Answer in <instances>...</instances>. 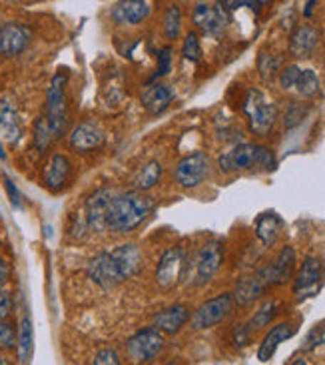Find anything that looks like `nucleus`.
<instances>
[{"instance_id": "7ed1b4c3", "label": "nucleus", "mask_w": 325, "mask_h": 365, "mask_svg": "<svg viewBox=\"0 0 325 365\" xmlns=\"http://www.w3.org/2000/svg\"><path fill=\"white\" fill-rule=\"evenodd\" d=\"M66 84H68V74L58 72L52 82H50L48 92H46V110L44 118L48 122V128L54 138H60L68 124V104H66Z\"/></svg>"}, {"instance_id": "f03ea898", "label": "nucleus", "mask_w": 325, "mask_h": 365, "mask_svg": "<svg viewBox=\"0 0 325 365\" xmlns=\"http://www.w3.org/2000/svg\"><path fill=\"white\" fill-rule=\"evenodd\" d=\"M217 166L224 174H234L242 170H267L269 172L276 168V156L266 146L242 142L232 150L224 152L217 160Z\"/></svg>"}, {"instance_id": "9b49d317", "label": "nucleus", "mask_w": 325, "mask_h": 365, "mask_svg": "<svg viewBox=\"0 0 325 365\" xmlns=\"http://www.w3.org/2000/svg\"><path fill=\"white\" fill-rule=\"evenodd\" d=\"M70 148L76 152H92L106 144V130L96 120H82L74 126L68 138Z\"/></svg>"}, {"instance_id": "37998d69", "label": "nucleus", "mask_w": 325, "mask_h": 365, "mask_svg": "<svg viewBox=\"0 0 325 365\" xmlns=\"http://www.w3.org/2000/svg\"><path fill=\"white\" fill-rule=\"evenodd\" d=\"M4 186H6V192H9L10 204L14 207L22 206V194H20V190L16 187V184H14L9 176H4Z\"/></svg>"}, {"instance_id": "2f4dec72", "label": "nucleus", "mask_w": 325, "mask_h": 365, "mask_svg": "<svg viewBox=\"0 0 325 365\" xmlns=\"http://www.w3.org/2000/svg\"><path fill=\"white\" fill-rule=\"evenodd\" d=\"M307 114H309V106L307 104H304V102H292L286 108V112H284V126L287 130L296 128V126H299L307 118Z\"/></svg>"}, {"instance_id": "412c9836", "label": "nucleus", "mask_w": 325, "mask_h": 365, "mask_svg": "<svg viewBox=\"0 0 325 365\" xmlns=\"http://www.w3.org/2000/svg\"><path fill=\"white\" fill-rule=\"evenodd\" d=\"M267 282L264 279V276L259 274V269H257L256 274H252V276L242 277L239 282L236 284V289H234V302H236L237 306H252V304H256L257 299H262L264 294H266L267 289Z\"/></svg>"}, {"instance_id": "4468645a", "label": "nucleus", "mask_w": 325, "mask_h": 365, "mask_svg": "<svg viewBox=\"0 0 325 365\" xmlns=\"http://www.w3.org/2000/svg\"><path fill=\"white\" fill-rule=\"evenodd\" d=\"M294 267H296V250L292 246H284L272 264L259 267V274L264 276L267 286H282L294 277Z\"/></svg>"}, {"instance_id": "cd10ccee", "label": "nucleus", "mask_w": 325, "mask_h": 365, "mask_svg": "<svg viewBox=\"0 0 325 365\" xmlns=\"http://www.w3.org/2000/svg\"><path fill=\"white\" fill-rule=\"evenodd\" d=\"M162 178V166H160L158 160H150L148 164H144L138 170L136 178H134V186L136 192H148L152 187L156 186Z\"/></svg>"}, {"instance_id": "aec40b11", "label": "nucleus", "mask_w": 325, "mask_h": 365, "mask_svg": "<svg viewBox=\"0 0 325 365\" xmlns=\"http://www.w3.org/2000/svg\"><path fill=\"white\" fill-rule=\"evenodd\" d=\"M190 319V309L184 304H176V306L164 307L162 312H158L154 319H152V327H156L160 334H167L174 336L182 327L186 326Z\"/></svg>"}, {"instance_id": "09e8293b", "label": "nucleus", "mask_w": 325, "mask_h": 365, "mask_svg": "<svg viewBox=\"0 0 325 365\" xmlns=\"http://www.w3.org/2000/svg\"><path fill=\"white\" fill-rule=\"evenodd\" d=\"M0 365H10V361H9V359H6V357L0 356Z\"/></svg>"}, {"instance_id": "6e6552de", "label": "nucleus", "mask_w": 325, "mask_h": 365, "mask_svg": "<svg viewBox=\"0 0 325 365\" xmlns=\"http://www.w3.org/2000/svg\"><path fill=\"white\" fill-rule=\"evenodd\" d=\"M207 176H210V158L206 152L187 154L177 162L176 170H174L177 186H182L184 190H192V187L204 184Z\"/></svg>"}, {"instance_id": "f704fd0d", "label": "nucleus", "mask_w": 325, "mask_h": 365, "mask_svg": "<svg viewBox=\"0 0 325 365\" xmlns=\"http://www.w3.org/2000/svg\"><path fill=\"white\" fill-rule=\"evenodd\" d=\"M182 56L187 62H197L202 58V44H200V36L194 30H190L184 38V46H182Z\"/></svg>"}, {"instance_id": "473e14b6", "label": "nucleus", "mask_w": 325, "mask_h": 365, "mask_svg": "<svg viewBox=\"0 0 325 365\" xmlns=\"http://www.w3.org/2000/svg\"><path fill=\"white\" fill-rule=\"evenodd\" d=\"M279 64H282V58L277 54H274V52H267V50H264L259 54V58H257V70H259V74H262L264 80L274 78L276 72L279 70Z\"/></svg>"}, {"instance_id": "de8ad7c7", "label": "nucleus", "mask_w": 325, "mask_h": 365, "mask_svg": "<svg viewBox=\"0 0 325 365\" xmlns=\"http://www.w3.org/2000/svg\"><path fill=\"white\" fill-rule=\"evenodd\" d=\"M0 160H6V152L2 148V144H0Z\"/></svg>"}, {"instance_id": "6ab92c4d", "label": "nucleus", "mask_w": 325, "mask_h": 365, "mask_svg": "<svg viewBox=\"0 0 325 365\" xmlns=\"http://www.w3.org/2000/svg\"><path fill=\"white\" fill-rule=\"evenodd\" d=\"M319 44V30L311 24L297 26L289 36V54L297 60L309 58Z\"/></svg>"}, {"instance_id": "4c0bfd02", "label": "nucleus", "mask_w": 325, "mask_h": 365, "mask_svg": "<svg viewBox=\"0 0 325 365\" xmlns=\"http://www.w3.org/2000/svg\"><path fill=\"white\" fill-rule=\"evenodd\" d=\"M16 347V329L9 322H0V349Z\"/></svg>"}, {"instance_id": "39448f33", "label": "nucleus", "mask_w": 325, "mask_h": 365, "mask_svg": "<svg viewBox=\"0 0 325 365\" xmlns=\"http://www.w3.org/2000/svg\"><path fill=\"white\" fill-rule=\"evenodd\" d=\"M164 349V334L156 327H142L126 339V357L134 365L152 364Z\"/></svg>"}, {"instance_id": "e433bc0d", "label": "nucleus", "mask_w": 325, "mask_h": 365, "mask_svg": "<svg viewBox=\"0 0 325 365\" xmlns=\"http://www.w3.org/2000/svg\"><path fill=\"white\" fill-rule=\"evenodd\" d=\"M321 346H325V326H317L316 329L309 331V336L306 337L301 349H304V351H316L317 347Z\"/></svg>"}, {"instance_id": "dca6fc26", "label": "nucleus", "mask_w": 325, "mask_h": 365, "mask_svg": "<svg viewBox=\"0 0 325 365\" xmlns=\"http://www.w3.org/2000/svg\"><path fill=\"white\" fill-rule=\"evenodd\" d=\"M42 178H44V186L48 187L50 192H62L72 178V162L68 156L54 152L44 166Z\"/></svg>"}, {"instance_id": "20e7f679", "label": "nucleus", "mask_w": 325, "mask_h": 365, "mask_svg": "<svg viewBox=\"0 0 325 365\" xmlns=\"http://www.w3.org/2000/svg\"><path fill=\"white\" fill-rule=\"evenodd\" d=\"M244 112H246L247 122H249V130L257 136H267L277 120L276 104L257 88H252L247 92Z\"/></svg>"}, {"instance_id": "ea45409f", "label": "nucleus", "mask_w": 325, "mask_h": 365, "mask_svg": "<svg viewBox=\"0 0 325 365\" xmlns=\"http://www.w3.org/2000/svg\"><path fill=\"white\" fill-rule=\"evenodd\" d=\"M170 70H172V48L166 46V48L160 50L158 54V72H156V78L166 76Z\"/></svg>"}, {"instance_id": "423d86ee", "label": "nucleus", "mask_w": 325, "mask_h": 365, "mask_svg": "<svg viewBox=\"0 0 325 365\" xmlns=\"http://www.w3.org/2000/svg\"><path fill=\"white\" fill-rule=\"evenodd\" d=\"M234 307H236V302H234L232 294H220L216 297H210L196 307V312L190 317V324L197 331L216 327L222 322H226L229 314L234 312Z\"/></svg>"}, {"instance_id": "c9c22d12", "label": "nucleus", "mask_w": 325, "mask_h": 365, "mask_svg": "<svg viewBox=\"0 0 325 365\" xmlns=\"http://www.w3.org/2000/svg\"><path fill=\"white\" fill-rule=\"evenodd\" d=\"M299 72L301 68L297 64H287L286 68L279 72V86L284 90H294L296 88V82L299 78Z\"/></svg>"}, {"instance_id": "a19ab883", "label": "nucleus", "mask_w": 325, "mask_h": 365, "mask_svg": "<svg viewBox=\"0 0 325 365\" xmlns=\"http://www.w3.org/2000/svg\"><path fill=\"white\" fill-rule=\"evenodd\" d=\"M249 339H252V331L247 329L246 324H242V326H237L234 329V337H232V341H234V346L237 349H242V347H246L249 344Z\"/></svg>"}, {"instance_id": "f8f14e48", "label": "nucleus", "mask_w": 325, "mask_h": 365, "mask_svg": "<svg viewBox=\"0 0 325 365\" xmlns=\"http://www.w3.org/2000/svg\"><path fill=\"white\" fill-rule=\"evenodd\" d=\"M32 30L22 22H4L0 24V54L14 58L29 48Z\"/></svg>"}, {"instance_id": "72a5a7b5", "label": "nucleus", "mask_w": 325, "mask_h": 365, "mask_svg": "<svg viewBox=\"0 0 325 365\" xmlns=\"http://www.w3.org/2000/svg\"><path fill=\"white\" fill-rule=\"evenodd\" d=\"M52 140H54V136H52V132H50L48 122H46L44 116H40V118L34 122V146H36V150L42 154V152H46V148H48Z\"/></svg>"}, {"instance_id": "7c9ffc66", "label": "nucleus", "mask_w": 325, "mask_h": 365, "mask_svg": "<svg viewBox=\"0 0 325 365\" xmlns=\"http://www.w3.org/2000/svg\"><path fill=\"white\" fill-rule=\"evenodd\" d=\"M162 26H164L166 38L176 40L180 36V30H182V12H180V6H176V4L167 6L166 12H164V19H162Z\"/></svg>"}, {"instance_id": "c03bdc74", "label": "nucleus", "mask_w": 325, "mask_h": 365, "mask_svg": "<svg viewBox=\"0 0 325 365\" xmlns=\"http://www.w3.org/2000/svg\"><path fill=\"white\" fill-rule=\"evenodd\" d=\"M10 272H12V267H10L9 259L0 257V289H2V286H4L6 282H9Z\"/></svg>"}, {"instance_id": "9d476101", "label": "nucleus", "mask_w": 325, "mask_h": 365, "mask_svg": "<svg viewBox=\"0 0 325 365\" xmlns=\"http://www.w3.org/2000/svg\"><path fill=\"white\" fill-rule=\"evenodd\" d=\"M192 20H194V26L197 30H202L206 36L220 38L226 32L227 24H229V14H227V10L224 9L222 2H217V4L200 2L194 9Z\"/></svg>"}, {"instance_id": "a18cd8bd", "label": "nucleus", "mask_w": 325, "mask_h": 365, "mask_svg": "<svg viewBox=\"0 0 325 365\" xmlns=\"http://www.w3.org/2000/svg\"><path fill=\"white\" fill-rule=\"evenodd\" d=\"M289 365H309V364H307L306 357H296V359H294Z\"/></svg>"}, {"instance_id": "49530a36", "label": "nucleus", "mask_w": 325, "mask_h": 365, "mask_svg": "<svg viewBox=\"0 0 325 365\" xmlns=\"http://www.w3.org/2000/svg\"><path fill=\"white\" fill-rule=\"evenodd\" d=\"M314 6H316V2H307V4H306V16H307V19L311 16V10H314Z\"/></svg>"}, {"instance_id": "b1692460", "label": "nucleus", "mask_w": 325, "mask_h": 365, "mask_svg": "<svg viewBox=\"0 0 325 365\" xmlns=\"http://www.w3.org/2000/svg\"><path fill=\"white\" fill-rule=\"evenodd\" d=\"M0 138L10 144H16L22 138L19 110L9 98H0Z\"/></svg>"}, {"instance_id": "5701e85b", "label": "nucleus", "mask_w": 325, "mask_h": 365, "mask_svg": "<svg viewBox=\"0 0 325 365\" xmlns=\"http://www.w3.org/2000/svg\"><path fill=\"white\" fill-rule=\"evenodd\" d=\"M152 12V4L146 0H124L112 9V19L116 24H132L136 26L148 19Z\"/></svg>"}, {"instance_id": "ddd939ff", "label": "nucleus", "mask_w": 325, "mask_h": 365, "mask_svg": "<svg viewBox=\"0 0 325 365\" xmlns=\"http://www.w3.org/2000/svg\"><path fill=\"white\" fill-rule=\"evenodd\" d=\"M321 279H324V262L314 256L306 257L294 282V294L299 299L316 296V292L321 286Z\"/></svg>"}, {"instance_id": "a211bd4d", "label": "nucleus", "mask_w": 325, "mask_h": 365, "mask_svg": "<svg viewBox=\"0 0 325 365\" xmlns=\"http://www.w3.org/2000/svg\"><path fill=\"white\" fill-rule=\"evenodd\" d=\"M110 256H112L120 282L134 277L142 267V252L136 244H122L116 250H112Z\"/></svg>"}, {"instance_id": "2eb2a0df", "label": "nucleus", "mask_w": 325, "mask_h": 365, "mask_svg": "<svg viewBox=\"0 0 325 365\" xmlns=\"http://www.w3.org/2000/svg\"><path fill=\"white\" fill-rule=\"evenodd\" d=\"M112 196H114V192L110 187H100V190L90 194L86 204H84V224H86V227H92L96 232L106 230V212H108Z\"/></svg>"}, {"instance_id": "0eeeda50", "label": "nucleus", "mask_w": 325, "mask_h": 365, "mask_svg": "<svg viewBox=\"0 0 325 365\" xmlns=\"http://www.w3.org/2000/svg\"><path fill=\"white\" fill-rule=\"evenodd\" d=\"M224 262V246L222 242L212 240L197 250V254L192 259V282L196 286H207Z\"/></svg>"}, {"instance_id": "8fccbe9b", "label": "nucleus", "mask_w": 325, "mask_h": 365, "mask_svg": "<svg viewBox=\"0 0 325 365\" xmlns=\"http://www.w3.org/2000/svg\"><path fill=\"white\" fill-rule=\"evenodd\" d=\"M167 365H176V364H167Z\"/></svg>"}, {"instance_id": "58836bf2", "label": "nucleus", "mask_w": 325, "mask_h": 365, "mask_svg": "<svg viewBox=\"0 0 325 365\" xmlns=\"http://www.w3.org/2000/svg\"><path fill=\"white\" fill-rule=\"evenodd\" d=\"M92 365H122V361H120V356L116 349H112V347H102L98 354L94 356Z\"/></svg>"}, {"instance_id": "bb28decb", "label": "nucleus", "mask_w": 325, "mask_h": 365, "mask_svg": "<svg viewBox=\"0 0 325 365\" xmlns=\"http://www.w3.org/2000/svg\"><path fill=\"white\" fill-rule=\"evenodd\" d=\"M32 349H34V329H32L30 317L24 316L20 319L19 331H16V354H19L20 365L29 364Z\"/></svg>"}, {"instance_id": "393cba45", "label": "nucleus", "mask_w": 325, "mask_h": 365, "mask_svg": "<svg viewBox=\"0 0 325 365\" xmlns=\"http://www.w3.org/2000/svg\"><path fill=\"white\" fill-rule=\"evenodd\" d=\"M174 100V88L167 86V84H156V86H150L144 94H142V104L144 108L148 110L150 114H160L172 104Z\"/></svg>"}, {"instance_id": "c756f323", "label": "nucleus", "mask_w": 325, "mask_h": 365, "mask_svg": "<svg viewBox=\"0 0 325 365\" xmlns=\"http://www.w3.org/2000/svg\"><path fill=\"white\" fill-rule=\"evenodd\" d=\"M294 90L301 98H314V96H317L319 94V76L316 74V70L301 68Z\"/></svg>"}, {"instance_id": "f257e3e1", "label": "nucleus", "mask_w": 325, "mask_h": 365, "mask_svg": "<svg viewBox=\"0 0 325 365\" xmlns=\"http://www.w3.org/2000/svg\"><path fill=\"white\" fill-rule=\"evenodd\" d=\"M152 207V200L142 192L114 194L106 212V230L114 234H132L148 220Z\"/></svg>"}, {"instance_id": "a878e982", "label": "nucleus", "mask_w": 325, "mask_h": 365, "mask_svg": "<svg viewBox=\"0 0 325 365\" xmlns=\"http://www.w3.org/2000/svg\"><path fill=\"white\" fill-rule=\"evenodd\" d=\"M284 227V220L277 216L276 212H266L257 217L256 222V236L257 240L266 247L274 246L276 240L279 237V232Z\"/></svg>"}, {"instance_id": "4be33fe9", "label": "nucleus", "mask_w": 325, "mask_h": 365, "mask_svg": "<svg viewBox=\"0 0 325 365\" xmlns=\"http://www.w3.org/2000/svg\"><path fill=\"white\" fill-rule=\"evenodd\" d=\"M294 336H296V326H294V324H289V322H282V324L274 326L266 334L264 341L259 344V349H257V359H259V361H264V364L269 361L272 357L276 356L277 347Z\"/></svg>"}, {"instance_id": "1a4fd4ad", "label": "nucleus", "mask_w": 325, "mask_h": 365, "mask_svg": "<svg viewBox=\"0 0 325 365\" xmlns=\"http://www.w3.org/2000/svg\"><path fill=\"white\" fill-rule=\"evenodd\" d=\"M187 272V256L184 247L174 246L167 247L166 252L160 256L158 266H156V284L162 289L174 287Z\"/></svg>"}, {"instance_id": "3c124183", "label": "nucleus", "mask_w": 325, "mask_h": 365, "mask_svg": "<svg viewBox=\"0 0 325 365\" xmlns=\"http://www.w3.org/2000/svg\"><path fill=\"white\" fill-rule=\"evenodd\" d=\"M324 365H325V364H324Z\"/></svg>"}, {"instance_id": "79ce46f5", "label": "nucleus", "mask_w": 325, "mask_h": 365, "mask_svg": "<svg viewBox=\"0 0 325 365\" xmlns=\"http://www.w3.org/2000/svg\"><path fill=\"white\" fill-rule=\"evenodd\" d=\"M12 296L6 289H0V322H6V317L12 314Z\"/></svg>"}, {"instance_id": "c85d7f7f", "label": "nucleus", "mask_w": 325, "mask_h": 365, "mask_svg": "<svg viewBox=\"0 0 325 365\" xmlns=\"http://www.w3.org/2000/svg\"><path fill=\"white\" fill-rule=\"evenodd\" d=\"M277 307H279V304H277V299H267L264 306H259V309H256V314L252 316V319L247 322L246 327L254 334L256 329H262V327H266L272 324V319L276 317L277 314Z\"/></svg>"}, {"instance_id": "f3484780", "label": "nucleus", "mask_w": 325, "mask_h": 365, "mask_svg": "<svg viewBox=\"0 0 325 365\" xmlns=\"http://www.w3.org/2000/svg\"><path fill=\"white\" fill-rule=\"evenodd\" d=\"M86 272H88L90 279L102 289H112V287L120 284V277L116 274V267H114L110 252H100V254L92 257L88 262Z\"/></svg>"}]
</instances>
